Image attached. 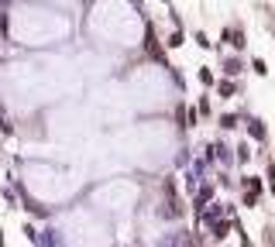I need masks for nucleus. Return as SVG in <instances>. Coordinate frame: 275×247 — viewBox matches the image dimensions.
<instances>
[{
  "instance_id": "f257e3e1",
  "label": "nucleus",
  "mask_w": 275,
  "mask_h": 247,
  "mask_svg": "<svg viewBox=\"0 0 275 247\" xmlns=\"http://www.w3.org/2000/svg\"><path fill=\"white\" fill-rule=\"evenodd\" d=\"M213 237H217V240H224V237H227V223H217V227H213Z\"/></svg>"
},
{
  "instance_id": "f03ea898",
  "label": "nucleus",
  "mask_w": 275,
  "mask_h": 247,
  "mask_svg": "<svg viewBox=\"0 0 275 247\" xmlns=\"http://www.w3.org/2000/svg\"><path fill=\"white\" fill-rule=\"evenodd\" d=\"M251 134H254V137H265V127H262V120H251Z\"/></svg>"
}]
</instances>
